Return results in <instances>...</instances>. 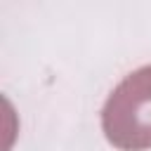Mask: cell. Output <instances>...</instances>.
Listing matches in <instances>:
<instances>
[{
    "label": "cell",
    "mask_w": 151,
    "mask_h": 151,
    "mask_svg": "<svg viewBox=\"0 0 151 151\" xmlns=\"http://www.w3.org/2000/svg\"><path fill=\"white\" fill-rule=\"evenodd\" d=\"M101 125L106 139L123 151L151 146V66L130 73L111 92Z\"/></svg>",
    "instance_id": "cell-1"
}]
</instances>
